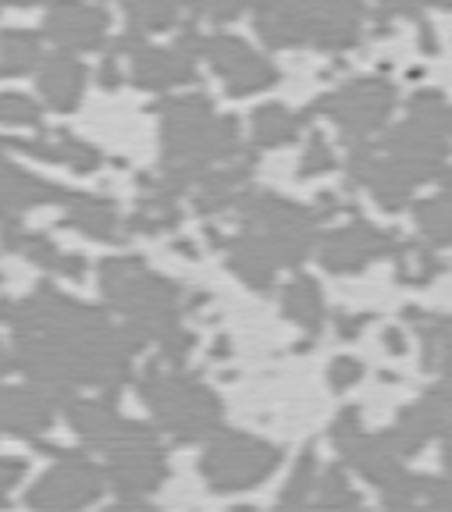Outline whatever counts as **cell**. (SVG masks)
I'll list each match as a JSON object with an SVG mask.
<instances>
[{
  "label": "cell",
  "mask_w": 452,
  "mask_h": 512,
  "mask_svg": "<svg viewBox=\"0 0 452 512\" xmlns=\"http://www.w3.org/2000/svg\"><path fill=\"white\" fill-rule=\"evenodd\" d=\"M331 164H335V157H331L328 143H324L321 136H314V139H310L307 157H303V175H324Z\"/></svg>",
  "instance_id": "obj_13"
},
{
  "label": "cell",
  "mask_w": 452,
  "mask_h": 512,
  "mask_svg": "<svg viewBox=\"0 0 452 512\" xmlns=\"http://www.w3.org/2000/svg\"><path fill=\"white\" fill-rule=\"evenodd\" d=\"M0 118L11 121V125H36L40 111H36V104L25 100V96H0Z\"/></svg>",
  "instance_id": "obj_12"
},
{
  "label": "cell",
  "mask_w": 452,
  "mask_h": 512,
  "mask_svg": "<svg viewBox=\"0 0 452 512\" xmlns=\"http://www.w3.org/2000/svg\"><path fill=\"white\" fill-rule=\"evenodd\" d=\"M207 463H225L221 473H210V477L218 480L214 488H250L253 480L264 477L271 466H275V452L264 445H253V441H243V452H235V448H214L210 452Z\"/></svg>",
  "instance_id": "obj_4"
},
{
  "label": "cell",
  "mask_w": 452,
  "mask_h": 512,
  "mask_svg": "<svg viewBox=\"0 0 452 512\" xmlns=\"http://www.w3.org/2000/svg\"><path fill=\"white\" fill-rule=\"evenodd\" d=\"M132 75L139 86L146 89H164L178 86V82L193 79V61L186 54H164V50H136L132 57Z\"/></svg>",
  "instance_id": "obj_6"
},
{
  "label": "cell",
  "mask_w": 452,
  "mask_h": 512,
  "mask_svg": "<svg viewBox=\"0 0 452 512\" xmlns=\"http://www.w3.org/2000/svg\"><path fill=\"white\" fill-rule=\"evenodd\" d=\"M40 57V43L25 32H4L0 36V75H22L29 72Z\"/></svg>",
  "instance_id": "obj_8"
},
{
  "label": "cell",
  "mask_w": 452,
  "mask_h": 512,
  "mask_svg": "<svg viewBox=\"0 0 452 512\" xmlns=\"http://www.w3.org/2000/svg\"><path fill=\"white\" fill-rule=\"evenodd\" d=\"M417 217L424 224V232H431L435 239L442 242L452 239V196H438V200L424 203Z\"/></svg>",
  "instance_id": "obj_11"
},
{
  "label": "cell",
  "mask_w": 452,
  "mask_h": 512,
  "mask_svg": "<svg viewBox=\"0 0 452 512\" xmlns=\"http://www.w3.org/2000/svg\"><path fill=\"white\" fill-rule=\"evenodd\" d=\"M299 132V118H292L285 107H264L253 121V139L260 146H278L289 143L292 136Z\"/></svg>",
  "instance_id": "obj_9"
},
{
  "label": "cell",
  "mask_w": 452,
  "mask_h": 512,
  "mask_svg": "<svg viewBox=\"0 0 452 512\" xmlns=\"http://www.w3.org/2000/svg\"><path fill=\"white\" fill-rule=\"evenodd\" d=\"M424 0H385V11H399V15H417Z\"/></svg>",
  "instance_id": "obj_14"
},
{
  "label": "cell",
  "mask_w": 452,
  "mask_h": 512,
  "mask_svg": "<svg viewBox=\"0 0 452 512\" xmlns=\"http://www.w3.org/2000/svg\"><path fill=\"white\" fill-rule=\"evenodd\" d=\"M40 86L57 111H72L82 93V68L68 54H57V57H50L47 68H43Z\"/></svg>",
  "instance_id": "obj_7"
},
{
  "label": "cell",
  "mask_w": 452,
  "mask_h": 512,
  "mask_svg": "<svg viewBox=\"0 0 452 512\" xmlns=\"http://www.w3.org/2000/svg\"><path fill=\"white\" fill-rule=\"evenodd\" d=\"M235 512H253V509H235Z\"/></svg>",
  "instance_id": "obj_16"
},
{
  "label": "cell",
  "mask_w": 452,
  "mask_h": 512,
  "mask_svg": "<svg viewBox=\"0 0 452 512\" xmlns=\"http://www.w3.org/2000/svg\"><path fill=\"white\" fill-rule=\"evenodd\" d=\"M388 249V239L367 224H353L346 232H339L335 239L324 246V264L331 271H356V267H364L367 260L381 256Z\"/></svg>",
  "instance_id": "obj_5"
},
{
  "label": "cell",
  "mask_w": 452,
  "mask_h": 512,
  "mask_svg": "<svg viewBox=\"0 0 452 512\" xmlns=\"http://www.w3.org/2000/svg\"><path fill=\"white\" fill-rule=\"evenodd\" d=\"M285 306L296 320H303L307 328H317V320H321V296H317V288L310 281H296L289 288V296H285Z\"/></svg>",
  "instance_id": "obj_10"
},
{
  "label": "cell",
  "mask_w": 452,
  "mask_h": 512,
  "mask_svg": "<svg viewBox=\"0 0 452 512\" xmlns=\"http://www.w3.org/2000/svg\"><path fill=\"white\" fill-rule=\"evenodd\" d=\"M104 29H107V15L100 8H93V4L61 0L47 15V32L61 47H72V50L97 47L104 40Z\"/></svg>",
  "instance_id": "obj_3"
},
{
  "label": "cell",
  "mask_w": 452,
  "mask_h": 512,
  "mask_svg": "<svg viewBox=\"0 0 452 512\" xmlns=\"http://www.w3.org/2000/svg\"><path fill=\"white\" fill-rule=\"evenodd\" d=\"M438 4H445V8H452V0H438Z\"/></svg>",
  "instance_id": "obj_15"
},
{
  "label": "cell",
  "mask_w": 452,
  "mask_h": 512,
  "mask_svg": "<svg viewBox=\"0 0 452 512\" xmlns=\"http://www.w3.org/2000/svg\"><path fill=\"white\" fill-rule=\"evenodd\" d=\"M207 47L210 64L225 75V82L232 86V93H253V89H267L278 79V72L264 57H257L243 40H232V36H214V40L203 43Z\"/></svg>",
  "instance_id": "obj_2"
},
{
  "label": "cell",
  "mask_w": 452,
  "mask_h": 512,
  "mask_svg": "<svg viewBox=\"0 0 452 512\" xmlns=\"http://www.w3.org/2000/svg\"><path fill=\"white\" fill-rule=\"evenodd\" d=\"M392 100H396L392 86L371 79V82H353V86L342 89V93L328 96V100H324V111L339 121L349 136H367L371 128H378L381 121L388 118Z\"/></svg>",
  "instance_id": "obj_1"
}]
</instances>
